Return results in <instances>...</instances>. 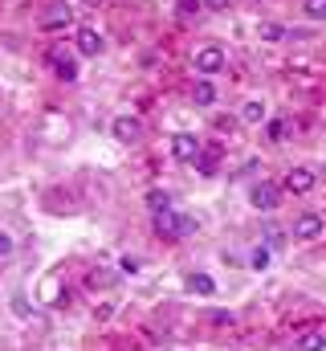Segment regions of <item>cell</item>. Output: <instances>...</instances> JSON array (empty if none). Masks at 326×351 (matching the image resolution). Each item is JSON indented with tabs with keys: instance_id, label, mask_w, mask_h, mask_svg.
Wrapping results in <instances>:
<instances>
[{
	"instance_id": "obj_27",
	"label": "cell",
	"mask_w": 326,
	"mask_h": 351,
	"mask_svg": "<svg viewBox=\"0 0 326 351\" xmlns=\"http://www.w3.org/2000/svg\"><path fill=\"white\" fill-rule=\"evenodd\" d=\"M82 4H86V8H98V4H102V0H82Z\"/></svg>"
},
{
	"instance_id": "obj_15",
	"label": "cell",
	"mask_w": 326,
	"mask_h": 351,
	"mask_svg": "<svg viewBox=\"0 0 326 351\" xmlns=\"http://www.w3.org/2000/svg\"><path fill=\"white\" fill-rule=\"evenodd\" d=\"M147 204H151V213H167V208H171V192L151 188V192H147Z\"/></svg>"
},
{
	"instance_id": "obj_9",
	"label": "cell",
	"mask_w": 326,
	"mask_h": 351,
	"mask_svg": "<svg viewBox=\"0 0 326 351\" xmlns=\"http://www.w3.org/2000/svg\"><path fill=\"white\" fill-rule=\"evenodd\" d=\"M49 62H53L58 78H66V82H78V62H74L66 49H49Z\"/></svg>"
},
{
	"instance_id": "obj_26",
	"label": "cell",
	"mask_w": 326,
	"mask_h": 351,
	"mask_svg": "<svg viewBox=\"0 0 326 351\" xmlns=\"http://www.w3.org/2000/svg\"><path fill=\"white\" fill-rule=\"evenodd\" d=\"M204 4H208L212 12H225V8H229V0H204Z\"/></svg>"
},
{
	"instance_id": "obj_21",
	"label": "cell",
	"mask_w": 326,
	"mask_h": 351,
	"mask_svg": "<svg viewBox=\"0 0 326 351\" xmlns=\"http://www.w3.org/2000/svg\"><path fill=\"white\" fill-rule=\"evenodd\" d=\"M265 245H269V250H277V245H281V229L265 225Z\"/></svg>"
},
{
	"instance_id": "obj_24",
	"label": "cell",
	"mask_w": 326,
	"mask_h": 351,
	"mask_svg": "<svg viewBox=\"0 0 326 351\" xmlns=\"http://www.w3.org/2000/svg\"><path fill=\"white\" fill-rule=\"evenodd\" d=\"M139 265H143V262H139V258H123V274H135Z\"/></svg>"
},
{
	"instance_id": "obj_1",
	"label": "cell",
	"mask_w": 326,
	"mask_h": 351,
	"mask_svg": "<svg viewBox=\"0 0 326 351\" xmlns=\"http://www.w3.org/2000/svg\"><path fill=\"white\" fill-rule=\"evenodd\" d=\"M155 237L163 241H179V237H188L192 229H196V221L192 217H184V213H175V208H167V213H155Z\"/></svg>"
},
{
	"instance_id": "obj_22",
	"label": "cell",
	"mask_w": 326,
	"mask_h": 351,
	"mask_svg": "<svg viewBox=\"0 0 326 351\" xmlns=\"http://www.w3.org/2000/svg\"><path fill=\"white\" fill-rule=\"evenodd\" d=\"M12 250H16V245H12V237L0 229V258H12Z\"/></svg>"
},
{
	"instance_id": "obj_5",
	"label": "cell",
	"mask_w": 326,
	"mask_h": 351,
	"mask_svg": "<svg viewBox=\"0 0 326 351\" xmlns=\"http://www.w3.org/2000/svg\"><path fill=\"white\" fill-rule=\"evenodd\" d=\"M200 152H204V143H200L196 135H188V131H179V135L171 139V156H175L179 164H196Z\"/></svg>"
},
{
	"instance_id": "obj_3",
	"label": "cell",
	"mask_w": 326,
	"mask_h": 351,
	"mask_svg": "<svg viewBox=\"0 0 326 351\" xmlns=\"http://www.w3.org/2000/svg\"><path fill=\"white\" fill-rule=\"evenodd\" d=\"M225 62H229V58H225V49H221V45H200V49H196V74H200V78L221 74V70H225Z\"/></svg>"
},
{
	"instance_id": "obj_2",
	"label": "cell",
	"mask_w": 326,
	"mask_h": 351,
	"mask_svg": "<svg viewBox=\"0 0 326 351\" xmlns=\"http://www.w3.org/2000/svg\"><path fill=\"white\" fill-rule=\"evenodd\" d=\"M323 233H326V217L323 213H314V208L298 213L294 225H290V237H294V241H318Z\"/></svg>"
},
{
	"instance_id": "obj_10",
	"label": "cell",
	"mask_w": 326,
	"mask_h": 351,
	"mask_svg": "<svg viewBox=\"0 0 326 351\" xmlns=\"http://www.w3.org/2000/svg\"><path fill=\"white\" fill-rule=\"evenodd\" d=\"M314 184H318V176L310 172V168H290V176H286V188L298 192V196H306Z\"/></svg>"
},
{
	"instance_id": "obj_4",
	"label": "cell",
	"mask_w": 326,
	"mask_h": 351,
	"mask_svg": "<svg viewBox=\"0 0 326 351\" xmlns=\"http://www.w3.org/2000/svg\"><path fill=\"white\" fill-rule=\"evenodd\" d=\"M70 25H74V8H70V4H49V8L41 12V21H37V29H45V33L70 29Z\"/></svg>"
},
{
	"instance_id": "obj_23",
	"label": "cell",
	"mask_w": 326,
	"mask_h": 351,
	"mask_svg": "<svg viewBox=\"0 0 326 351\" xmlns=\"http://www.w3.org/2000/svg\"><path fill=\"white\" fill-rule=\"evenodd\" d=\"M269 139L281 143V139H286V123H269Z\"/></svg>"
},
{
	"instance_id": "obj_16",
	"label": "cell",
	"mask_w": 326,
	"mask_h": 351,
	"mask_svg": "<svg viewBox=\"0 0 326 351\" xmlns=\"http://www.w3.org/2000/svg\"><path fill=\"white\" fill-rule=\"evenodd\" d=\"M200 8H204V0H175L179 21H196V16H200Z\"/></svg>"
},
{
	"instance_id": "obj_19",
	"label": "cell",
	"mask_w": 326,
	"mask_h": 351,
	"mask_svg": "<svg viewBox=\"0 0 326 351\" xmlns=\"http://www.w3.org/2000/svg\"><path fill=\"white\" fill-rule=\"evenodd\" d=\"M302 12H306L310 21H326V0H306V4H302Z\"/></svg>"
},
{
	"instance_id": "obj_17",
	"label": "cell",
	"mask_w": 326,
	"mask_h": 351,
	"mask_svg": "<svg viewBox=\"0 0 326 351\" xmlns=\"http://www.w3.org/2000/svg\"><path fill=\"white\" fill-rule=\"evenodd\" d=\"M196 172L200 176H216V152H212V147L196 156Z\"/></svg>"
},
{
	"instance_id": "obj_13",
	"label": "cell",
	"mask_w": 326,
	"mask_h": 351,
	"mask_svg": "<svg viewBox=\"0 0 326 351\" xmlns=\"http://www.w3.org/2000/svg\"><path fill=\"white\" fill-rule=\"evenodd\" d=\"M298 351H326V331H306V335H298Z\"/></svg>"
},
{
	"instance_id": "obj_14",
	"label": "cell",
	"mask_w": 326,
	"mask_h": 351,
	"mask_svg": "<svg viewBox=\"0 0 326 351\" xmlns=\"http://www.w3.org/2000/svg\"><path fill=\"white\" fill-rule=\"evenodd\" d=\"M265 114H269V110H265V102H257V98L241 106V123H265Z\"/></svg>"
},
{
	"instance_id": "obj_12",
	"label": "cell",
	"mask_w": 326,
	"mask_h": 351,
	"mask_svg": "<svg viewBox=\"0 0 326 351\" xmlns=\"http://www.w3.org/2000/svg\"><path fill=\"white\" fill-rule=\"evenodd\" d=\"M192 98H196V106H212V102H216V86H212L208 78H196V90H192Z\"/></svg>"
},
{
	"instance_id": "obj_11",
	"label": "cell",
	"mask_w": 326,
	"mask_h": 351,
	"mask_svg": "<svg viewBox=\"0 0 326 351\" xmlns=\"http://www.w3.org/2000/svg\"><path fill=\"white\" fill-rule=\"evenodd\" d=\"M184 286H188V294H200V298H212V294H216V282H212L208 274H188Z\"/></svg>"
},
{
	"instance_id": "obj_7",
	"label": "cell",
	"mask_w": 326,
	"mask_h": 351,
	"mask_svg": "<svg viewBox=\"0 0 326 351\" xmlns=\"http://www.w3.org/2000/svg\"><path fill=\"white\" fill-rule=\"evenodd\" d=\"M110 131H114V139H118V143H139V139H143V123H139L135 114H118Z\"/></svg>"
},
{
	"instance_id": "obj_6",
	"label": "cell",
	"mask_w": 326,
	"mask_h": 351,
	"mask_svg": "<svg viewBox=\"0 0 326 351\" xmlns=\"http://www.w3.org/2000/svg\"><path fill=\"white\" fill-rule=\"evenodd\" d=\"M249 200H253V208L273 213V208H277V200H281V188H277V184H269V180H261V184H253Z\"/></svg>"
},
{
	"instance_id": "obj_8",
	"label": "cell",
	"mask_w": 326,
	"mask_h": 351,
	"mask_svg": "<svg viewBox=\"0 0 326 351\" xmlns=\"http://www.w3.org/2000/svg\"><path fill=\"white\" fill-rule=\"evenodd\" d=\"M74 45H78L82 58H98V53H102V33L90 29V25H82L78 33H74Z\"/></svg>"
},
{
	"instance_id": "obj_18",
	"label": "cell",
	"mask_w": 326,
	"mask_h": 351,
	"mask_svg": "<svg viewBox=\"0 0 326 351\" xmlns=\"http://www.w3.org/2000/svg\"><path fill=\"white\" fill-rule=\"evenodd\" d=\"M257 33H261V41H286V37H290V29H281V25H273V21H265V25H261Z\"/></svg>"
},
{
	"instance_id": "obj_20",
	"label": "cell",
	"mask_w": 326,
	"mask_h": 351,
	"mask_svg": "<svg viewBox=\"0 0 326 351\" xmlns=\"http://www.w3.org/2000/svg\"><path fill=\"white\" fill-rule=\"evenodd\" d=\"M249 265H253V269H265V265H269V245H257V250L249 254Z\"/></svg>"
},
{
	"instance_id": "obj_25",
	"label": "cell",
	"mask_w": 326,
	"mask_h": 351,
	"mask_svg": "<svg viewBox=\"0 0 326 351\" xmlns=\"http://www.w3.org/2000/svg\"><path fill=\"white\" fill-rule=\"evenodd\" d=\"M12 311H16V315H21V319H25V315H29V306H25V298H21V294H16V298H12Z\"/></svg>"
}]
</instances>
